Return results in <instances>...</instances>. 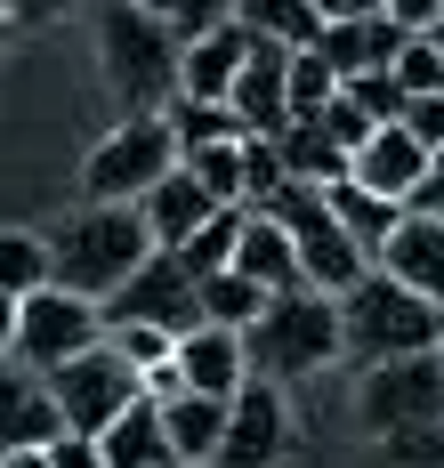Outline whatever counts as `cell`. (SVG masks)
I'll use <instances>...</instances> for the list:
<instances>
[{"label":"cell","instance_id":"obj_29","mask_svg":"<svg viewBox=\"0 0 444 468\" xmlns=\"http://www.w3.org/2000/svg\"><path fill=\"white\" fill-rule=\"evenodd\" d=\"M235 242H243V210H218V218H210L186 250H170V259H178L195 282H210V275H227V267H235Z\"/></svg>","mask_w":444,"mask_h":468},{"label":"cell","instance_id":"obj_46","mask_svg":"<svg viewBox=\"0 0 444 468\" xmlns=\"http://www.w3.org/2000/svg\"><path fill=\"white\" fill-rule=\"evenodd\" d=\"M0 468H49V444H41V452H8Z\"/></svg>","mask_w":444,"mask_h":468},{"label":"cell","instance_id":"obj_25","mask_svg":"<svg viewBox=\"0 0 444 468\" xmlns=\"http://www.w3.org/2000/svg\"><path fill=\"white\" fill-rule=\"evenodd\" d=\"M323 194H332V218L355 234V250H364V259H380V242L396 234L404 202H388V194H372V186H355V178H340V186H323Z\"/></svg>","mask_w":444,"mask_h":468},{"label":"cell","instance_id":"obj_37","mask_svg":"<svg viewBox=\"0 0 444 468\" xmlns=\"http://www.w3.org/2000/svg\"><path fill=\"white\" fill-rule=\"evenodd\" d=\"M347 105L372 122V130H388V122H404V90H396V73H364V81H347Z\"/></svg>","mask_w":444,"mask_h":468},{"label":"cell","instance_id":"obj_3","mask_svg":"<svg viewBox=\"0 0 444 468\" xmlns=\"http://www.w3.org/2000/svg\"><path fill=\"white\" fill-rule=\"evenodd\" d=\"M243 356H250V379H315L340 364V299L332 291H283L267 299V315L243 331Z\"/></svg>","mask_w":444,"mask_h":468},{"label":"cell","instance_id":"obj_43","mask_svg":"<svg viewBox=\"0 0 444 468\" xmlns=\"http://www.w3.org/2000/svg\"><path fill=\"white\" fill-rule=\"evenodd\" d=\"M81 0H8V16L16 25H57V16H73Z\"/></svg>","mask_w":444,"mask_h":468},{"label":"cell","instance_id":"obj_47","mask_svg":"<svg viewBox=\"0 0 444 468\" xmlns=\"http://www.w3.org/2000/svg\"><path fill=\"white\" fill-rule=\"evenodd\" d=\"M8 33H16V16H8V0H0V48H8Z\"/></svg>","mask_w":444,"mask_h":468},{"label":"cell","instance_id":"obj_39","mask_svg":"<svg viewBox=\"0 0 444 468\" xmlns=\"http://www.w3.org/2000/svg\"><path fill=\"white\" fill-rule=\"evenodd\" d=\"M380 16L412 41V33H437V25H444V0H380Z\"/></svg>","mask_w":444,"mask_h":468},{"label":"cell","instance_id":"obj_42","mask_svg":"<svg viewBox=\"0 0 444 468\" xmlns=\"http://www.w3.org/2000/svg\"><path fill=\"white\" fill-rule=\"evenodd\" d=\"M404 210H420V218H444V154H428V178L412 186V202Z\"/></svg>","mask_w":444,"mask_h":468},{"label":"cell","instance_id":"obj_2","mask_svg":"<svg viewBox=\"0 0 444 468\" xmlns=\"http://www.w3.org/2000/svg\"><path fill=\"white\" fill-rule=\"evenodd\" d=\"M444 339V307L437 299H420V291H404L396 275H372L340 291V356L347 364H396V356H437Z\"/></svg>","mask_w":444,"mask_h":468},{"label":"cell","instance_id":"obj_19","mask_svg":"<svg viewBox=\"0 0 444 468\" xmlns=\"http://www.w3.org/2000/svg\"><path fill=\"white\" fill-rule=\"evenodd\" d=\"M138 218H146L153 250H186V242H195V234L218 218V202H210V194L186 178V162H178V170H170V178H162V186L138 202Z\"/></svg>","mask_w":444,"mask_h":468},{"label":"cell","instance_id":"obj_33","mask_svg":"<svg viewBox=\"0 0 444 468\" xmlns=\"http://www.w3.org/2000/svg\"><path fill=\"white\" fill-rule=\"evenodd\" d=\"M396 90L404 97H444V48H437V33H412V41L396 48Z\"/></svg>","mask_w":444,"mask_h":468},{"label":"cell","instance_id":"obj_40","mask_svg":"<svg viewBox=\"0 0 444 468\" xmlns=\"http://www.w3.org/2000/svg\"><path fill=\"white\" fill-rule=\"evenodd\" d=\"M49 468H113V461H105L98 436H73V428H65V436L49 444Z\"/></svg>","mask_w":444,"mask_h":468},{"label":"cell","instance_id":"obj_15","mask_svg":"<svg viewBox=\"0 0 444 468\" xmlns=\"http://www.w3.org/2000/svg\"><path fill=\"white\" fill-rule=\"evenodd\" d=\"M380 275H396L404 291H420V299H437L444 307V218H420V210H404L396 234L380 242V259H372Z\"/></svg>","mask_w":444,"mask_h":468},{"label":"cell","instance_id":"obj_7","mask_svg":"<svg viewBox=\"0 0 444 468\" xmlns=\"http://www.w3.org/2000/svg\"><path fill=\"white\" fill-rule=\"evenodd\" d=\"M49 379V396H57V420L73 428V436H105V428L122 420L138 396H146V379H138V364L113 347V339H98L90 356H73V364H57Z\"/></svg>","mask_w":444,"mask_h":468},{"label":"cell","instance_id":"obj_22","mask_svg":"<svg viewBox=\"0 0 444 468\" xmlns=\"http://www.w3.org/2000/svg\"><path fill=\"white\" fill-rule=\"evenodd\" d=\"M275 145H283V170H291L299 186H340L347 162H355V154L332 138L323 113H315V122H283V138H275Z\"/></svg>","mask_w":444,"mask_h":468},{"label":"cell","instance_id":"obj_48","mask_svg":"<svg viewBox=\"0 0 444 468\" xmlns=\"http://www.w3.org/2000/svg\"><path fill=\"white\" fill-rule=\"evenodd\" d=\"M437 364H444V339H437Z\"/></svg>","mask_w":444,"mask_h":468},{"label":"cell","instance_id":"obj_17","mask_svg":"<svg viewBox=\"0 0 444 468\" xmlns=\"http://www.w3.org/2000/svg\"><path fill=\"white\" fill-rule=\"evenodd\" d=\"M178 388H195V396H235L250 379V356H243V331H227V324H202L178 339Z\"/></svg>","mask_w":444,"mask_h":468},{"label":"cell","instance_id":"obj_23","mask_svg":"<svg viewBox=\"0 0 444 468\" xmlns=\"http://www.w3.org/2000/svg\"><path fill=\"white\" fill-rule=\"evenodd\" d=\"M98 444H105V461H113V468H178L170 436H162V404H153V396H138V404L105 428Z\"/></svg>","mask_w":444,"mask_h":468},{"label":"cell","instance_id":"obj_13","mask_svg":"<svg viewBox=\"0 0 444 468\" xmlns=\"http://www.w3.org/2000/svg\"><path fill=\"white\" fill-rule=\"evenodd\" d=\"M283 73H291V48L275 41H250V65L243 81H235V122H243V138H283V122H291V90H283Z\"/></svg>","mask_w":444,"mask_h":468},{"label":"cell","instance_id":"obj_38","mask_svg":"<svg viewBox=\"0 0 444 468\" xmlns=\"http://www.w3.org/2000/svg\"><path fill=\"white\" fill-rule=\"evenodd\" d=\"M404 130H412V145L444 154V97H404Z\"/></svg>","mask_w":444,"mask_h":468},{"label":"cell","instance_id":"obj_30","mask_svg":"<svg viewBox=\"0 0 444 468\" xmlns=\"http://www.w3.org/2000/svg\"><path fill=\"white\" fill-rule=\"evenodd\" d=\"M259 315H267V291H259V282H243L235 267H227V275H210V282H202V324L250 331Z\"/></svg>","mask_w":444,"mask_h":468},{"label":"cell","instance_id":"obj_21","mask_svg":"<svg viewBox=\"0 0 444 468\" xmlns=\"http://www.w3.org/2000/svg\"><path fill=\"white\" fill-rule=\"evenodd\" d=\"M162 436H170V452L186 468H210L218 461V436H227V396H195V388L162 396Z\"/></svg>","mask_w":444,"mask_h":468},{"label":"cell","instance_id":"obj_44","mask_svg":"<svg viewBox=\"0 0 444 468\" xmlns=\"http://www.w3.org/2000/svg\"><path fill=\"white\" fill-rule=\"evenodd\" d=\"M323 25H347V16H380V0H315Z\"/></svg>","mask_w":444,"mask_h":468},{"label":"cell","instance_id":"obj_50","mask_svg":"<svg viewBox=\"0 0 444 468\" xmlns=\"http://www.w3.org/2000/svg\"><path fill=\"white\" fill-rule=\"evenodd\" d=\"M178 468H186V461H178Z\"/></svg>","mask_w":444,"mask_h":468},{"label":"cell","instance_id":"obj_35","mask_svg":"<svg viewBox=\"0 0 444 468\" xmlns=\"http://www.w3.org/2000/svg\"><path fill=\"white\" fill-rule=\"evenodd\" d=\"M372 468H444V420L404 428V436H380V461Z\"/></svg>","mask_w":444,"mask_h":468},{"label":"cell","instance_id":"obj_28","mask_svg":"<svg viewBox=\"0 0 444 468\" xmlns=\"http://www.w3.org/2000/svg\"><path fill=\"white\" fill-rule=\"evenodd\" d=\"M178 162H186V178H195L218 210H243V138L202 145V154H178Z\"/></svg>","mask_w":444,"mask_h":468},{"label":"cell","instance_id":"obj_12","mask_svg":"<svg viewBox=\"0 0 444 468\" xmlns=\"http://www.w3.org/2000/svg\"><path fill=\"white\" fill-rule=\"evenodd\" d=\"M57 436H65V420H57L49 379L33 364H16V356H0V461L8 452H41Z\"/></svg>","mask_w":444,"mask_h":468},{"label":"cell","instance_id":"obj_26","mask_svg":"<svg viewBox=\"0 0 444 468\" xmlns=\"http://www.w3.org/2000/svg\"><path fill=\"white\" fill-rule=\"evenodd\" d=\"M49 291V234L0 227V299H33Z\"/></svg>","mask_w":444,"mask_h":468},{"label":"cell","instance_id":"obj_41","mask_svg":"<svg viewBox=\"0 0 444 468\" xmlns=\"http://www.w3.org/2000/svg\"><path fill=\"white\" fill-rule=\"evenodd\" d=\"M323 122H332V138H340L347 154H355V145L372 138V122H364V113H355V105H347V97H332V105H323Z\"/></svg>","mask_w":444,"mask_h":468},{"label":"cell","instance_id":"obj_18","mask_svg":"<svg viewBox=\"0 0 444 468\" xmlns=\"http://www.w3.org/2000/svg\"><path fill=\"white\" fill-rule=\"evenodd\" d=\"M235 275L259 282L267 299H283V291H307V275H299V250H291V234H283V218H267V210H243Z\"/></svg>","mask_w":444,"mask_h":468},{"label":"cell","instance_id":"obj_32","mask_svg":"<svg viewBox=\"0 0 444 468\" xmlns=\"http://www.w3.org/2000/svg\"><path fill=\"white\" fill-rule=\"evenodd\" d=\"M283 90H291V122H315V113L340 97V73H332L315 48H291V73H283Z\"/></svg>","mask_w":444,"mask_h":468},{"label":"cell","instance_id":"obj_45","mask_svg":"<svg viewBox=\"0 0 444 468\" xmlns=\"http://www.w3.org/2000/svg\"><path fill=\"white\" fill-rule=\"evenodd\" d=\"M16 307H25V299H0V356L16 347Z\"/></svg>","mask_w":444,"mask_h":468},{"label":"cell","instance_id":"obj_36","mask_svg":"<svg viewBox=\"0 0 444 468\" xmlns=\"http://www.w3.org/2000/svg\"><path fill=\"white\" fill-rule=\"evenodd\" d=\"M130 364H138V379H153V372H170V356H178V339L170 331H153V324H122V331H105Z\"/></svg>","mask_w":444,"mask_h":468},{"label":"cell","instance_id":"obj_4","mask_svg":"<svg viewBox=\"0 0 444 468\" xmlns=\"http://www.w3.org/2000/svg\"><path fill=\"white\" fill-rule=\"evenodd\" d=\"M98 57H105V81H113V97L130 113H162L178 97V41L138 0H105L98 8Z\"/></svg>","mask_w":444,"mask_h":468},{"label":"cell","instance_id":"obj_49","mask_svg":"<svg viewBox=\"0 0 444 468\" xmlns=\"http://www.w3.org/2000/svg\"><path fill=\"white\" fill-rule=\"evenodd\" d=\"M437 48H444V25H437Z\"/></svg>","mask_w":444,"mask_h":468},{"label":"cell","instance_id":"obj_9","mask_svg":"<svg viewBox=\"0 0 444 468\" xmlns=\"http://www.w3.org/2000/svg\"><path fill=\"white\" fill-rule=\"evenodd\" d=\"M105 331H122V324H153V331H170V339H186V331H202V282L170 259V250H153L138 275L122 282L113 299L98 307Z\"/></svg>","mask_w":444,"mask_h":468},{"label":"cell","instance_id":"obj_8","mask_svg":"<svg viewBox=\"0 0 444 468\" xmlns=\"http://www.w3.org/2000/svg\"><path fill=\"white\" fill-rule=\"evenodd\" d=\"M355 412L372 436H404V428L444 420V364L437 356H396V364H372L355 379Z\"/></svg>","mask_w":444,"mask_h":468},{"label":"cell","instance_id":"obj_31","mask_svg":"<svg viewBox=\"0 0 444 468\" xmlns=\"http://www.w3.org/2000/svg\"><path fill=\"white\" fill-rule=\"evenodd\" d=\"M138 8H146V16H153V25H162L178 48L202 41V33H218V25L235 16V0H138Z\"/></svg>","mask_w":444,"mask_h":468},{"label":"cell","instance_id":"obj_27","mask_svg":"<svg viewBox=\"0 0 444 468\" xmlns=\"http://www.w3.org/2000/svg\"><path fill=\"white\" fill-rule=\"evenodd\" d=\"M162 122H170L178 154H202V145H227V138H243L235 105H202V97H170V105H162Z\"/></svg>","mask_w":444,"mask_h":468},{"label":"cell","instance_id":"obj_14","mask_svg":"<svg viewBox=\"0 0 444 468\" xmlns=\"http://www.w3.org/2000/svg\"><path fill=\"white\" fill-rule=\"evenodd\" d=\"M250 65V33L227 16L218 33H202V41L178 48V97H202V105H227L235 97V81H243Z\"/></svg>","mask_w":444,"mask_h":468},{"label":"cell","instance_id":"obj_16","mask_svg":"<svg viewBox=\"0 0 444 468\" xmlns=\"http://www.w3.org/2000/svg\"><path fill=\"white\" fill-rule=\"evenodd\" d=\"M347 178H355V186H372V194H388V202H412V186L428 178V145H412V130L388 122V130H372V138L355 145Z\"/></svg>","mask_w":444,"mask_h":468},{"label":"cell","instance_id":"obj_34","mask_svg":"<svg viewBox=\"0 0 444 468\" xmlns=\"http://www.w3.org/2000/svg\"><path fill=\"white\" fill-rule=\"evenodd\" d=\"M283 186H291L283 145H275V138H243V210H267Z\"/></svg>","mask_w":444,"mask_h":468},{"label":"cell","instance_id":"obj_1","mask_svg":"<svg viewBox=\"0 0 444 468\" xmlns=\"http://www.w3.org/2000/svg\"><path fill=\"white\" fill-rule=\"evenodd\" d=\"M153 259V234L138 218V202H81L65 227H49V282L105 307L122 282Z\"/></svg>","mask_w":444,"mask_h":468},{"label":"cell","instance_id":"obj_6","mask_svg":"<svg viewBox=\"0 0 444 468\" xmlns=\"http://www.w3.org/2000/svg\"><path fill=\"white\" fill-rule=\"evenodd\" d=\"M267 218H283V234H291V250H299V275H307V291H355V282L372 275V259L355 250V234L332 218V194L323 186H283L275 202H267Z\"/></svg>","mask_w":444,"mask_h":468},{"label":"cell","instance_id":"obj_5","mask_svg":"<svg viewBox=\"0 0 444 468\" xmlns=\"http://www.w3.org/2000/svg\"><path fill=\"white\" fill-rule=\"evenodd\" d=\"M170 170H178V138H170V122H162V113H130V122H113V130L90 145V162H81V194H90V202H146Z\"/></svg>","mask_w":444,"mask_h":468},{"label":"cell","instance_id":"obj_10","mask_svg":"<svg viewBox=\"0 0 444 468\" xmlns=\"http://www.w3.org/2000/svg\"><path fill=\"white\" fill-rule=\"evenodd\" d=\"M105 339V315L90 299H73V291H33L25 307H16V364H33V372H57V364H73V356H90Z\"/></svg>","mask_w":444,"mask_h":468},{"label":"cell","instance_id":"obj_11","mask_svg":"<svg viewBox=\"0 0 444 468\" xmlns=\"http://www.w3.org/2000/svg\"><path fill=\"white\" fill-rule=\"evenodd\" d=\"M291 452V404L275 379H243L227 396V436H218V461L210 468H275Z\"/></svg>","mask_w":444,"mask_h":468},{"label":"cell","instance_id":"obj_20","mask_svg":"<svg viewBox=\"0 0 444 468\" xmlns=\"http://www.w3.org/2000/svg\"><path fill=\"white\" fill-rule=\"evenodd\" d=\"M396 48H404V33H396L388 16H347V25H323L315 57L340 73V90H347V81H364V73H388Z\"/></svg>","mask_w":444,"mask_h":468},{"label":"cell","instance_id":"obj_24","mask_svg":"<svg viewBox=\"0 0 444 468\" xmlns=\"http://www.w3.org/2000/svg\"><path fill=\"white\" fill-rule=\"evenodd\" d=\"M235 25L250 41H275V48H315L323 41V8L315 0H235Z\"/></svg>","mask_w":444,"mask_h":468}]
</instances>
